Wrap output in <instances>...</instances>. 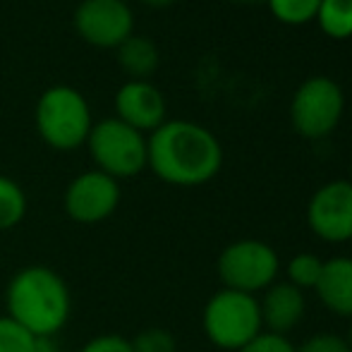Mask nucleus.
Instances as JSON below:
<instances>
[{
	"instance_id": "39448f33",
	"label": "nucleus",
	"mask_w": 352,
	"mask_h": 352,
	"mask_svg": "<svg viewBox=\"0 0 352 352\" xmlns=\"http://www.w3.org/2000/svg\"><path fill=\"white\" fill-rule=\"evenodd\" d=\"M84 146L94 168L118 182L137 177L146 170V135L125 125L116 116L94 122Z\"/></svg>"
},
{
	"instance_id": "f3484780",
	"label": "nucleus",
	"mask_w": 352,
	"mask_h": 352,
	"mask_svg": "<svg viewBox=\"0 0 352 352\" xmlns=\"http://www.w3.org/2000/svg\"><path fill=\"white\" fill-rule=\"evenodd\" d=\"M321 271H324V259H319L311 252H300L285 264V280L300 287L302 292L314 290L321 278Z\"/></svg>"
},
{
	"instance_id": "a878e982",
	"label": "nucleus",
	"mask_w": 352,
	"mask_h": 352,
	"mask_svg": "<svg viewBox=\"0 0 352 352\" xmlns=\"http://www.w3.org/2000/svg\"><path fill=\"white\" fill-rule=\"evenodd\" d=\"M235 3H266V0H235Z\"/></svg>"
},
{
	"instance_id": "4468645a",
	"label": "nucleus",
	"mask_w": 352,
	"mask_h": 352,
	"mask_svg": "<svg viewBox=\"0 0 352 352\" xmlns=\"http://www.w3.org/2000/svg\"><path fill=\"white\" fill-rule=\"evenodd\" d=\"M118 65L122 67V72L130 79H151L153 72L161 65V51L158 46L146 36L132 34L130 38L120 43L116 48Z\"/></svg>"
},
{
	"instance_id": "5701e85b",
	"label": "nucleus",
	"mask_w": 352,
	"mask_h": 352,
	"mask_svg": "<svg viewBox=\"0 0 352 352\" xmlns=\"http://www.w3.org/2000/svg\"><path fill=\"white\" fill-rule=\"evenodd\" d=\"M77 352H132L130 338L118 333H98L89 338Z\"/></svg>"
},
{
	"instance_id": "2eb2a0df",
	"label": "nucleus",
	"mask_w": 352,
	"mask_h": 352,
	"mask_svg": "<svg viewBox=\"0 0 352 352\" xmlns=\"http://www.w3.org/2000/svg\"><path fill=\"white\" fill-rule=\"evenodd\" d=\"M314 22L329 38H352V0H321Z\"/></svg>"
},
{
	"instance_id": "b1692460",
	"label": "nucleus",
	"mask_w": 352,
	"mask_h": 352,
	"mask_svg": "<svg viewBox=\"0 0 352 352\" xmlns=\"http://www.w3.org/2000/svg\"><path fill=\"white\" fill-rule=\"evenodd\" d=\"M140 3L148 5V8H156V10H161V8H170L173 3H177V0H140Z\"/></svg>"
},
{
	"instance_id": "7ed1b4c3",
	"label": "nucleus",
	"mask_w": 352,
	"mask_h": 352,
	"mask_svg": "<svg viewBox=\"0 0 352 352\" xmlns=\"http://www.w3.org/2000/svg\"><path fill=\"white\" fill-rule=\"evenodd\" d=\"M34 127L46 146L63 153L74 151L87 144L94 127L91 106L70 84L48 87L34 106Z\"/></svg>"
},
{
	"instance_id": "f03ea898",
	"label": "nucleus",
	"mask_w": 352,
	"mask_h": 352,
	"mask_svg": "<svg viewBox=\"0 0 352 352\" xmlns=\"http://www.w3.org/2000/svg\"><path fill=\"white\" fill-rule=\"evenodd\" d=\"M5 314L22 324L34 338L56 340L70 324L72 290L51 266H22L5 285Z\"/></svg>"
},
{
	"instance_id": "423d86ee",
	"label": "nucleus",
	"mask_w": 352,
	"mask_h": 352,
	"mask_svg": "<svg viewBox=\"0 0 352 352\" xmlns=\"http://www.w3.org/2000/svg\"><path fill=\"white\" fill-rule=\"evenodd\" d=\"M216 274L228 290L259 297L266 287L278 280L280 256L269 242L245 237L223 247L216 259Z\"/></svg>"
},
{
	"instance_id": "9d476101",
	"label": "nucleus",
	"mask_w": 352,
	"mask_h": 352,
	"mask_svg": "<svg viewBox=\"0 0 352 352\" xmlns=\"http://www.w3.org/2000/svg\"><path fill=\"white\" fill-rule=\"evenodd\" d=\"M307 226L329 245L352 240V180H331L311 195L307 204Z\"/></svg>"
},
{
	"instance_id": "f257e3e1",
	"label": "nucleus",
	"mask_w": 352,
	"mask_h": 352,
	"mask_svg": "<svg viewBox=\"0 0 352 352\" xmlns=\"http://www.w3.org/2000/svg\"><path fill=\"white\" fill-rule=\"evenodd\" d=\"M146 168L173 187H201L223 168V146L204 125L166 120L146 137Z\"/></svg>"
},
{
	"instance_id": "1a4fd4ad",
	"label": "nucleus",
	"mask_w": 352,
	"mask_h": 352,
	"mask_svg": "<svg viewBox=\"0 0 352 352\" xmlns=\"http://www.w3.org/2000/svg\"><path fill=\"white\" fill-rule=\"evenodd\" d=\"M72 29L89 46L116 51L135 34V14L127 0H82L72 12Z\"/></svg>"
},
{
	"instance_id": "9b49d317",
	"label": "nucleus",
	"mask_w": 352,
	"mask_h": 352,
	"mask_svg": "<svg viewBox=\"0 0 352 352\" xmlns=\"http://www.w3.org/2000/svg\"><path fill=\"white\" fill-rule=\"evenodd\" d=\"M113 106L118 120L146 137L168 120L166 96L151 79H127L116 91Z\"/></svg>"
},
{
	"instance_id": "6e6552de",
	"label": "nucleus",
	"mask_w": 352,
	"mask_h": 352,
	"mask_svg": "<svg viewBox=\"0 0 352 352\" xmlns=\"http://www.w3.org/2000/svg\"><path fill=\"white\" fill-rule=\"evenodd\" d=\"M122 199L120 182L111 175L96 170H84L74 175L63 195V209L72 223L79 226H98L118 211Z\"/></svg>"
},
{
	"instance_id": "4be33fe9",
	"label": "nucleus",
	"mask_w": 352,
	"mask_h": 352,
	"mask_svg": "<svg viewBox=\"0 0 352 352\" xmlns=\"http://www.w3.org/2000/svg\"><path fill=\"white\" fill-rule=\"evenodd\" d=\"M297 352H350V348L338 333H314L297 345Z\"/></svg>"
},
{
	"instance_id": "412c9836",
	"label": "nucleus",
	"mask_w": 352,
	"mask_h": 352,
	"mask_svg": "<svg viewBox=\"0 0 352 352\" xmlns=\"http://www.w3.org/2000/svg\"><path fill=\"white\" fill-rule=\"evenodd\" d=\"M237 352H297V345L292 343L287 336H278V333H269V331H261L254 340L245 345Z\"/></svg>"
},
{
	"instance_id": "ddd939ff",
	"label": "nucleus",
	"mask_w": 352,
	"mask_h": 352,
	"mask_svg": "<svg viewBox=\"0 0 352 352\" xmlns=\"http://www.w3.org/2000/svg\"><path fill=\"white\" fill-rule=\"evenodd\" d=\"M314 292L331 314L352 319V256H333L324 261Z\"/></svg>"
},
{
	"instance_id": "f8f14e48",
	"label": "nucleus",
	"mask_w": 352,
	"mask_h": 352,
	"mask_svg": "<svg viewBox=\"0 0 352 352\" xmlns=\"http://www.w3.org/2000/svg\"><path fill=\"white\" fill-rule=\"evenodd\" d=\"M259 309L264 331L278 336H290L302 324V319H305V292L300 287L290 285L287 280H276L274 285L261 292Z\"/></svg>"
},
{
	"instance_id": "393cba45",
	"label": "nucleus",
	"mask_w": 352,
	"mask_h": 352,
	"mask_svg": "<svg viewBox=\"0 0 352 352\" xmlns=\"http://www.w3.org/2000/svg\"><path fill=\"white\" fill-rule=\"evenodd\" d=\"M343 338H345V343H348V348L352 352V319H350V326H348V333H345Z\"/></svg>"
},
{
	"instance_id": "aec40b11",
	"label": "nucleus",
	"mask_w": 352,
	"mask_h": 352,
	"mask_svg": "<svg viewBox=\"0 0 352 352\" xmlns=\"http://www.w3.org/2000/svg\"><path fill=\"white\" fill-rule=\"evenodd\" d=\"M132 352H177V340L163 326H148L130 338Z\"/></svg>"
},
{
	"instance_id": "6ab92c4d",
	"label": "nucleus",
	"mask_w": 352,
	"mask_h": 352,
	"mask_svg": "<svg viewBox=\"0 0 352 352\" xmlns=\"http://www.w3.org/2000/svg\"><path fill=\"white\" fill-rule=\"evenodd\" d=\"M38 340L22 324L0 314V352H36Z\"/></svg>"
},
{
	"instance_id": "a211bd4d",
	"label": "nucleus",
	"mask_w": 352,
	"mask_h": 352,
	"mask_svg": "<svg viewBox=\"0 0 352 352\" xmlns=\"http://www.w3.org/2000/svg\"><path fill=\"white\" fill-rule=\"evenodd\" d=\"M321 0H266L271 14L287 27H300L316 19Z\"/></svg>"
},
{
	"instance_id": "0eeeda50",
	"label": "nucleus",
	"mask_w": 352,
	"mask_h": 352,
	"mask_svg": "<svg viewBox=\"0 0 352 352\" xmlns=\"http://www.w3.org/2000/svg\"><path fill=\"white\" fill-rule=\"evenodd\" d=\"M345 113V94L326 74L309 77L295 89L290 101L292 130L305 140H326L338 130Z\"/></svg>"
},
{
	"instance_id": "dca6fc26",
	"label": "nucleus",
	"mask_w": 352,
	"mask_h": 352,
	"mask_svg": "<svg viewBox=\"0 0 352 352\" xmlns=\"http://www.w3.org/2000/svg\"><path fill=\"white\" fill-rule=\"evenodd\" d=\"M29 199L24 187L8 175H0V232L14 230L27 218Z\"/></svg>"
},
{
	"instance_id": "20e7f679",
	"label": "nucleus",
	"mask_w": 352,
	"mask_h": 352,
	"mask_svg": "<svg viewBox=\"0 0 352 352\" xmlns=\"http://www.w3.org/2000/svg\"><path fill=\"white\" fill-rule=\"evenodd\" d=\"M201 331L218 350L237 352L264 331L259 297L221 287L206 300Z\"/></svg>"
}]
</instances>
